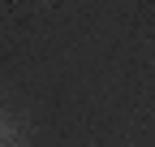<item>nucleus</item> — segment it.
Instances as JSON below:
<instances>
[{
  "instance_id": "2",
  "label": "nucleus",
  "mask_w": 155,
  "mask_h": 147,
  "mask_svg": "<svg viewBox=\"0 0 155 147\" xmlns=\"http://www.w3.org/2000/svg\"><path fill=\"white\" fill-rule=\"evenodd\" d=\"M17 147H30V143H26V138H22V143H17Z\"/></svg>"
},
{
  "instance_id": "1",
  "label": "nucleus",
  "mask_w": 155,
  "mask_h": 147,
  "mask_svg": "<svg viewBox=\"0 0 155 147\" xmlns=\"http://www.w3.org/2000/svg\"><path fill=\"white\" fill-rule=\"evenodd\" d=\"M17 143H22V125L0 117V147H17Z\"/></svg>"
}]
</instances>
